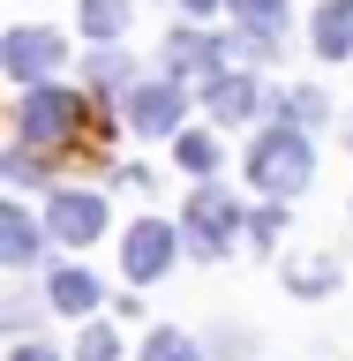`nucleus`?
I'll list each match as a JSON object with an SVG mask.
<instances>
[{"label": "nucleus", "instance_id": "f257e3e1", "mask_svg": "<svg viewBox=\"0 0 353 361\" xmlns=\"http://www.w3.org/2000/svg\"><path fill=\"white\" fill-rule=\"evenodd\" d=\"M248 180L264 188V196H293V188H309L316 180V151L301 128H264L248 143Z\"/></svg>", "mask_w": 353, "mask_h": 361}, {"label": "nucleus", "instance_id": "f03ea898", "mask_svg": "<svg viewBox=\"0 0 353 361\" xmlns=\"http://www.w3.org/2000/svg\"><path fill=\"white\" fill-rule=\"evenodd\" d=\"M83 128V98L61 83H30V98L16 106V135L30 143V151H45V143H68V135Z\"/></svg>", "mask_w": 353, "mask_h": 361}, {"label": "nucleus", "instance_id": "7ed1b4c3", "mask_svg": "<svg viewBox=\"0 0 353 361\" xmlns=\"http://www.w3.org/2000/svg\"><path fill=\"white\" fill-rule=\"evenodd\" d=\"M233 226H241V196H233L225 180H203L196 196H188V226H180V241L196 248V256H225Z\"/></svg>", "mask_w": 353, "mask_h": 361}, {"label": "nucleus", "instance_id": "20e7f679", "mask_svg": "<svg viewBox=\"0 0 353 361\" xmlns=\"http://www.w3.org/2000/svg\"><path fill=\"white\" fill-rule=\"evenodd\" d=\"M61 30H38V23H23V30H8L0 38V68L16 75V83H45L53 68H61Z\"/></svg>", "mask_w": 353, "mask_h": 361}, {"label": "nucleus", "instance_id": "39448f33", "mask_svg": "<svg viewBox=\"0 0 353 361\" xmlns=\"http://www.w3.org/2000/svg\"><path fill=\"white\" fill-rule=\"evenodd\" d=\"M173 241H180V233H173L166 219H143V226H128V233H120V271H128L135 286H151L158 271L173 264Z\"/></svg>", "mask_w": 353, "mask_h": 361}, {"label": "nucleus", "instance_id": "423d86ee", "mask_svg": "<svg viewBox=\"0 0 353 361\" xmlns=\"http://www.w3.org/2000/svg\"><path fill=\"white\" fill-rule=\"evenodd\" d=\"M180 113H188L180 75H173V83H135V90H128V128H135V135H173Z\"/></svg>", "mask_w": 353, "mask_h": 361}, {"label": "nucleus", "instance_id": "0eeeda50", "mask_svg": "<svg viewBox=\"0 0 353 361\" xmlns=\"http://www.w3.org/2000/svg\"><path fill=\"white\" fill-rule=\"evenodd\" d=\"M45 233H53V241H68V248L98 241V233H106V203L83 196V188H68V196H53V211H45Z\"/></svg>", "mask_w": 353, "mask_h": 361}, {"label": "nucleus", "instance_id": "6e6552de", "mask_svg": "<svg viewBox=\"0 0 353 361\" xmlns=\"http://www.w3.org/2000/svg\"><path fill=\"white\" fill-rule=\"evenodd\" d=\"M309 38H316L323 61H346V53H353V0H323L316 23H309Z\"/></svg>", "mask_w": 353, "mask_h": 361}, {"label": "nucleus", "instance_id": "1a4fd4ad", "mask_svg": "<svg viewBox=\"0 0 353 361\" xmlns=\"http://www.w3.org/2000/svg\"><path fill=\"white\" fill-rule=\"evenodd\" d=\"M256 98H264V90H256V75H211V90H203V106L218 113V121H248V113H256Z\"/></svg>", "mask_w": 353, "mask_h": 361}, {"label": "nucleus", "instance_id": "9d476101", "mask_svg": "<svg viewBox=\"0 0 353 361\" xmlns=\"http://www.w3.org/2000/svg\"><path fill=\"white\" fill-rule=\"evenodd\" d=\"M45 309H61V316H90L98 309V279H90V271H53V286H45Z\"/></svg>", "mask_w": 353, "mask_h": 361}, {"label": "nucleus", "instance_id": "9b49d317", "mask_svg": "<svg viewBox=\"0 0 353 361\" xmlns=\"http://www.w3.org/2000/svg\"><path fill=\"white\" fill-rule=\"evenodd\" d=\"M0 264H38V226L23 219V211H0Z\"/></svg>", "mask_w": 353, "mask_h": 361}, {"label": "nucleus", "instance_id": "f8f14e48", "mask_svg": "<svg viewBox=\"0 0 353 361\" xmlns=\"http://www.w3.org/2000/svg\"><path fill=\"white\" fill-rule=\"evenodd\" d=\"M225 8L241 16V30H248V38H264V45L286 30V0H225Z\"/></svg>", "mask_w": 353, "mask_h": 361}, {"label": "nucleus", "instance_id": "ddd939ff", "mask_svg": "<svg viewBox=\"0 0 353 361\" xmlns=\"http://www.w3.org/2000/svg\"><path fill=\"white\" fill-rule=\"evenodd\" d=\"M83 30H90L98 45L120 38V30H128V0H83Z\"/></svg>", "mask_w": 353, "mask_h": 361}, {"label": "nucleus", "instance_id": "4468645a", "mask_svg": "<svg viewBox=\"0 0 353 361\" xmlns=\"http://www.w3.org/2000/svg\"><path fill=\"white\" fill-rule=\"evenodd\" d=\"M211 61H225V45L196 38V30H173V75L180 68H211Z\"/></svg>", "mask_w": 353, "mask_h": 361}, {"label": "nucleus", "instance_id": "2eb2a0df", "mask_svg": "<svg viewBox=\"0 0 353 361\" xmlns=\"http://www.w3.org/2000/svg\"><path fill=\"white\" fill-rule=\"evenodd\" d=\"M143 361H203V354H196L188 331H151V338H143Z\"/></svg>", "mask_w": 353, "mask_h": 361}, {"label": "nucleus", "instance_id": "dca6fc26", "mask_svg": "<svg viewBox=\"0 0 353 361\" xmlns=\"http://www.w3.org/2000/svg\"><path fill=\"white\" fill-rule=\"evenodd\" d=\"M180 166H188V173H211V166H218V143H211L203 128H188L180 135Z\"/></svg>", "mask_w": 353, "mask_h": 361}, {"label": "nucleus", "instance_id": "f3484780", "mask_svg": "<svg viewBox=\"0 0 353 361\" xmlns=\"http://www.w3.org/2000/svg\"><path fill=\"white\" fill-rule=\"evenodd\" d=\"M75 361H120V338H113L106 324H90V331H83V346H75Z\"/></svg>", "mask_w": 353, "mask_h": 361}, {"label": "nucleus", "instance_id": "a211bd4d", "mask_svg": "<svg viewBox=\"0 0 353 361\" xmlns=\"http://www.w3.org/2000/svg\"><path fill=\"white\" fill-rule=\"evenodd\" d=\"M0 173L16 180V188H38V158H30V143H16V151L0 158Z\"/></svg>", "mask_w": 353, "mask_h": 361}, {"label": "nucleus", "instance_id": "6ab92c4d", "mask_svg": "<svg viewBox=\"0 0 353 361\" xmlns=\"http://www.w3.org/2000/svg\"><path fill=\"white\" fill-rule=\"evenodd\" d=\"M90 75H98L106 90H128V53H98V61H90Z\"/></svg>", "mask_w": 353, "mask_h": 361}, {"label": "nucleus", "instance_id": "aec40b11", "mask_svg": "<svg viewBox=\"0 0 353 361\" xmlns=\"http://www.w3.org/2000/svg\"><path fill=\"white\" fill-rule=\"evenodd\" d=\"M286 279H293L301 293H331V279H338V271H331V264H293Z\"/></svg>", "mask_w": 353, "mask_h": 361}, {"label": "nucleus", "instance_id": "412c9836", "mask_svg": "<svg viewBox=\"0 0 353 361\" xmlns=\"http://www.w3.org/2000/svg\"><path fill=\"white\" fill-rule=\"evenodd\" d=\"M286 113L301 121V128H309V121H323V90H293V98H286Z\"/></svg>", "mask_w": 353, "mask_h": 361}, {"label": "nucleus", "instance_id": "4be33fe9", "mask_svg": "<svg viewBox=\"0 0 353 361\" xmlns=\"http://www.w3.org/2000/svg\"><path fill=\"white\" fill-rule=\"evenodd\" d=\"M8 361H61V354H45V346H16Z\"/></svg>", "mask_w": 353, "mask_h": 361}, {"label": "nucleus", "instance_id": "5701e85b", "mask_svg": "<svg viewBox=\"0 0 353 361\" xmlns=\"http://www.w3.org/2000/svg\"><path fill=\"white\" fill-rule=\"evenodd\" d=\"M180 8H188V16H211V8H218V0H180Z\"/></svg>", "mask_w": 353, "mask_h": 361}]
</instances>
